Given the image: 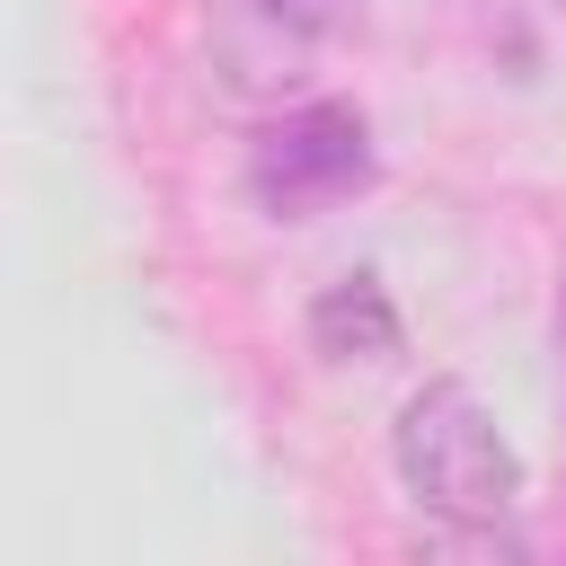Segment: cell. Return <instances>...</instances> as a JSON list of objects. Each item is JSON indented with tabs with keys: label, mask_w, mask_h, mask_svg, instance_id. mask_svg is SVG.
<instances>
[{
	"label": "cell",
	"mask_w": 566,
	"mask_h": 566,
	"mask_svg": "<svg viewBox=\"0 0 566 566\" xmlns=\"http://www.w3.org/2000/svg\"><path fill=\"white\" fill-rule=\"evenodd\" d=\"M398 478L424 513H451V522H495L522 495L513 442L495 433V416L460 380H424L398 407Z\"/></svg>",
	"instance_id": "1"
},
{
	"label": "cell",
	"mask_w": 566,
	"mask_h": 566,
	"mask_svg": "<svg viewBox=\"0 0 566 566\" xmlns=\"http://www.w3.org/2000/svg\"><path fill=\"white\" fill-rule=\"evenodd\" d=\"M248 186H256V203L274 221H318L327 203L371 186V124L354 106H301V115L256 133Z\"/></svg>",
	"instance_id": "2"
},
{
	"label": "cell",
	"mask_w": 566,
	"mask_h": 566,
	"mask_svg": "<svg viewBox=\"0 0 566 566\" xmlns=\"http://www.w3.org/2000/svg\"><path fill=\"white\" fill-rule=\"evenodd\" d=\"M398 336H407V327H398L380 274H345V283H327V292L310 301V345H318L327 363H389Z\"/></svg>",
	"instance_id": "3"
},
{
	"label": "cell",
	"mask_w": 566,
	"mask_h": 566,
	"mask_svg": "<svg viewBox=\"0 0 566 566\" xmlns=\"http://www.w3.org/2000/svg\"><path fill=\"white\" fill-rule=\"evenodd\" d=\"M248 27H265L283 53H301V44H318V35H336L345 18H354V0H230Z\"/></svg>",
	"instance_id": "4"
},
{
	"label": "cell",
	"mask_w": 566,
	"mask_h": 566,
	"mask_svg": "<svg viewBox=\"0 0 566 566\" xmlns=\"http://www.w3.org/2000/svg\"><path fill=\"white\" fill-rule=\"evenodd\" d=\"M557 345H566V292H557Z\"/></svg>",
	"instance_id": "5"
}]
</instances>
